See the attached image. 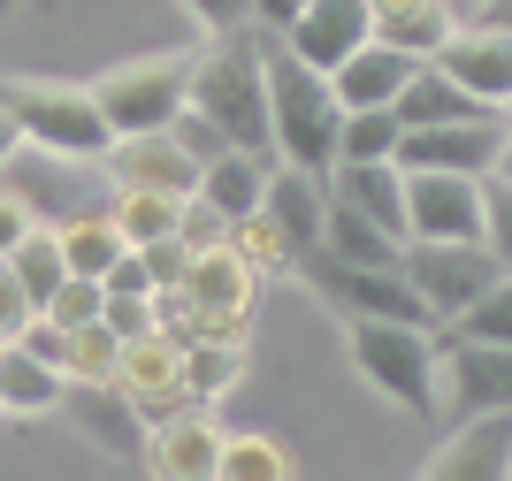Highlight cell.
Here are the masks:
<instances>
[{
	"label": "cell",
	"mask_w": 512,
	"mask_h": 481,
	"mask_svg": "<svg viewBox=\"0 0 512 481\" xmlns=\"http://www.w3.org/2000/svg\"><path fill=\"white\" fill-rule=\"evenodd\" d=\"M39 214H31V191H16V184H0V252L16 245L23 230H31Z\"/></svg>",
	"instance_id": "cell-43"
},
{
	"label": "cell",
	"mask_w": 512,
	"mask_h": 481,
	"mask_svg": "<svg viewBox=\"0 0 512 481\" xmlns=\"http://www.w3.org/2000/svg\"><path fill=\"white\" fill-rule=\"evenodd\" d=\"M176 291L192 298L199 336H245V329H253V306H260V268L222 237V245L192 252V268H184ZM199 336H192V344H199Z\"/></svg>",
	"instance_id": "cell-8"
},
{
	"label": "cell",
	"mask_w": 512,
	"mask_h": 481,
	"mask_svg": "<svg viewBox=\"0 0 512 481\" xmlns=\"http://www.w3.org/2000/svg\"><path fill=\"white\" fill-rule=\"evenodd\" d=\"M505 115H512V107H505Z\"/></svg>",
	"instance_id": "cell-50"
},
{
	"label": "cell",
	"mask_w": 512,
	"mask_h": 481,
	"mask_svg": "<svg viewBox=\"0 0 512 481\" xmlns=\"http://www.w3.org/2000/svg\"><path fill=\"white\" fill-rule=\"evenodd\" d=\"M169 138H176V146H184V153H192V161H214V153L230 146V138H222V130H214L207 115H199V107H176V123H169Z\"/></svg>",
	"instance_id": "cell-40"
},
{
	"label": "cell",
	"mask_w": 512,
	"mask_h": 481,
	"mask_svg": "<svg viewBox=\"0 0 512 481\" xmlns=\"http://www.w3.org/2000/svg\"><path fill=\"white\" fill-rule=\"evenodd\" d=\"M54 413L85 443H100L107 459H130V466L146 459V420L123 398V382H62V405H54Z\"/></svg>",
	"instance_id": "cell-14"
},
{
	"label": "cell",
	"mask_w": 512,
	"mask_h": 481,
	"mask_svg": "<svg viewBox=\"0 0 512 481\" xmlns=\"http://www.w3.org/2000/svg\"><path fill=\"white\" fill-rule=\"evenodd\" d=\"M230 146L268 153L276 161V130H268V69H260V31L237 23V31H214L192 54V100Z\"/></svg>",
	"instance_id": "cell-1"
},
{
	"label": "cell",
	"mask_w": 512,
	"mask_h": 481,
	"mask_svg": "<svg viewBox=\"0 0 512 481\" xmlns=\"http://www.w3.org/2000/svg\"><path fill=\"white\" fill-rule=\"evenodd\" d=\"M406 237H474L482 245V176L406 168Z\"/></svg>",
	"instance_id": "cell-10"
},
{
	"label": "cell",
	"mask_w": 512,
	"mask_h": 481,
	"mask_svg": "<svg viewBox=\"0 0 512 481\" xmlns=\"http://www.w3.org/2000/svg\"><path fill=\"white\" fill-rule=\"evenodd\" d=\"M398 107H344V130H337V161H398Z\"/></svg>",
	"instance_id": "cell-29"
},
{
	"label": "cell",
	"mask_w": 512,
	"mask_h": 481,
	"mask_svg": "<svg viewBox=\"0 0 512 481\" xmlns=\"http://www.w3.org/2000/svg\"><path fill=\"white\" fill-rule=\"evenodd\" d=\"M0 344H8V329H0Z\"/></svg>",
	"instance_id": "cell-49"
},
{
	"label": "cell",
	"mask_w": 512,
	"mask_h": 481,
	"mask_svg": "<svg viewBox=\"0 0 512 481\" xmlns=\"http://www.w3.org/2000/svg\"><path fill=\"white\" fill-rule=\"evenodd\" d=\"M8 8H16V0H0V16H8Z\"/></svg>",
	"instance_id": "cell-48"
},
{
	"label": "cell",
	"mask_w": 512,
	"mask_h": 481,
	"mask_svg": "<svg viewBox=\"0 0 512 481\" xmlns=\"http://www.w3.org/2000/svg\"><path fill=\"white\" fill-rule=\"evenodd\" d=\"M367 39H375V8H367V0H306L299 16L283 23V46H291L306 69H321V77Z\"/></svg>",
	"instance_id": "cell-16"
},
{
	"label": "cell",
	"mask_w": 512,
	"mask_h": 481,
	"mask_svg": "<svg viewBox=\"0 0 512 481\" xmlns=\"http://www.w3.org/2000/svg\"><path fill=\"white\" fill-rule=\"evenodd\" d=\"M54 237H62V260L69 275H107L115 260H123V230L107 222V214H69V222H54Z\"/></svg>",
	"instance_id": "cell-28"
},
{
	"label": "cell",
	"mask_w": 512,
	"mask_h": 481,
	"mask_svg": "<svg viewBox=\"0 0 512 481\" xmlns=\"http://www.w3.org/2000/svg\"><path fill=\"white\" fill-rule=\"evenodd\" d=\"M321 306H337L344 321L352 314H383V321H421V329H444V321L428 314V298L406 283V268H375V260H344V252L314 245L299 252V268H291Z\"/></svg>",
	"instance_id": "cell-5"
},
{
	"label": "cell",
	"mask_w": 512,
	"mask_h": 481,
	"mask_svg": "<svg viewBox=\"0 0 512 481\" xmlns=\"http://www.w3.org/2000/svg\"><path fill=\"white\" fill-rule=\"evenodd\" d=\"M299 8H306V0H253V23H260V31H283Z\"/></svg>",
	"instance_id": "cell-44"
},
{
	"label": "cell",
	"mask_w": 512,
	"mask_h": 481,
	"mask_svg": "<svg viewBox=\"0 0 512 481\" xmlns=\"http://www.w3.org/2000/svg\"><path fill=\"white\" fill-rule=\"evenodd\" d=\"M230 245L245 252V260H253L260 275H291V268H299V245H291V237H283V230H276V222H268L260 207L230 222Z\"/></svg>",
	"instance_id": "cell-33"
},
{
	"label": "cell",
	"mask_w": 512,
	"mask_h": 481,
	"mask_svg": "<svg viewBox=\"0 0 512 481\" xmlns=\"http://www.w3.org/2000/svg\"><path fill=\"white\" fill-rule=\"evenodd\" d=\"M299 474V451L276 436H222V474L214 481H291Z\"/></svg>",
	"instance_id": "cell-30"
},
{
	"label": "cell",
	"mask_w": 512,
	"mask_h": 481,
	"mask_svg": "<svg viewBox=\"0 0 512 481\" xmlns=\"http://www.w3.org/2000/svg\"><path fill=\"white\" fill-rule=\"evenodd\" d=\"M62 405V367H46L31 344H0V413H16V420H46Z\"/></svg>",
	"instance_id": "cell-24"
},
{
	"label": "cell",
	"mask_w": 512,
	"mask_h": 481,
	"mask_svg": "<svg viewBox=\"0 0 512 481\" xmlns=\"http://www.w3.org/2000/svg\"><path fill=\"white\" fill-rule=\"evenodd\" d=\"M421 474L428 481H505L512 474V405H497V413H459V428L428 451Z\"/></svg>",
	"instance_id": "cell-13"
},
{
	"label": "cell",
	"mask_w": 512,
	"mask_h": 481,
	"mask_svg": "<svg viewBox=\"0 0 512 481\" xmlns=\"http://www.w3.org/2000/svg\"><path fill=\"white\" fill-rule=\"evenodd\" d=\"M260 214H268L299 252H314L321 245V214H329V176H306V168L276 161L268 168V191H260Z\"/></svg>",
	"instance_id": "cell-20"
},
{
	"label": "cell",
	"mask_w": 512,
	"mask_h": 481,
	"mask_svg": "<svg viewBox=\"0 0 512 481\" xmlns=\"http://www.w3.org/2000/svg\"><path fill=\"white\" fill-rule=\"evenodd\" d=\"M184 16L199 23V31H237V23H253V0H184Z\"/></svg>",
	"instance_id": "cell-41"
},
{
	"label": "cell",
	"mask_w": 512,
	"mask_h": 481,
	"mask_svg": "<svg viewBox=\"0 0 512 481\" xmlns=\"http://www.w3.org/2000/svg\"><path fill=\"white\" fill-rule=\"evenodd\" d=\"M505 115H467V123H428L398 138V168H459V176H490L505 153Z\"/></svg>",
	"instance_id": "cell-12"
},
{
	"label": "cell",
	"mask_w": 512,
	"mask_h": 481,
	"mask_svg": "<svg viewBox=\"0 0 512 481\" xmlns=\"http://www.w3.org/2000/svg\"><path fill=\"white\" fill-rule=\"evenodd\" d=\"M138 466L161 481H214L222 474V428H214V413L207 405H176L169 420H153Z\"/></svg>",
	"instance_id": "cell-15"
},
{
	"label": "cell",
	"mask_w": 512,
	"mask_h": 481,
	"mask_svg": "<svg viewBox=\"0 0 512 481\" xmlns=\"http://www.w3.org/2000/svg\"><path fill=\"white\" fill-rule=\"evenodd\" d=\"M130 252L146 260L153 291H169V283H184V268H192V245H184V237H153V245H130Z\"/></svg>",
	"instance_id": "cell-37"
},
{
	"label": "cell",
	"mask_w": 512,
	"mask_h": 481,
	"mask_svg": "<svg viewBox=\"0 0 512 481\" xmlns=\"http://www.w3.org/2000/svg\"><path fill=\"white\" fill-rule=\"evenodd\" d=\"M444 390L459 413H497L512 405V344H474V336H451L444 329Z\"/></svg>",
	"instance_id": "cell-17"
},
{
	"label": "cell",
	"mask_w": 512,
	"mask_h": 481,
	"mask_svg": "<svg viewBox=\"0 0 512 481\" xmlns=\"http://www.w3.org/2000/svg\"><path fill=\"white\" fill-rule=\"evenodd\" d=\"M367 8H375V16H398V8H413V0H367Z\"/></svg>",
	"instance_id": "cell-46"
},
{
	"label": "cell",
	"mask_w": 512,
	"mask_h": 481,
	"mask_svg": "<svg viewBox=\"0 0 512 481\" xmlns=\"http://www.w3.org/2000/svg\"><path fill=\"white\" fill-rule=\"evenodd\" d=\"M16 153H23V130H16V115H8V107H0V168L16 161Z\"/></svg>",
	"instance_id": "cell-45"
},
{
	"label": "cell",
	"mask_w": 512,
	"mask_h": 481,
	"mask_svg": "<svg viewBox=\"0 0 512 481\" xmlns=\"http://www.w3.org/2000/svg\"><path fill=\"white\" fill-rule=\"evenodd\" d=\"M428 62L444 69L451 84H467L482 107H497V115L512 107V31H505V23H482V16L459 23V31L428 54Z\"/></svg>",
	"instance_id": "cell-11"
},
{
	"label": "cell",
	"mask_w": 512,
	"mask_h": 481,
	"mask_svg": "<svg viewBox=\"0 0 512 481\" xmlns=\"http://www.w3.org/2000/svg\"><path fill=\"white\" fill-rule=\"evenodd\" d=\"M31 314H39V306H31V291L16 283V268H8V252H0V329L16 336L23 321H31Z\"/></svg>",
	"instance_id": "cell-42"
},
{
	"label": "cell",
	"mask_w": 512,
	"mask_h": 481,
	"mask_svg": "<svg viewBox=\"0 0 512 481\" xmlns=\"http://www.w3.org/2000/svg\"><path fill=\"white\" fill-rule=\"evenodd\" d=\"M100 306H107V283H100V275H62V291L46 298L39 314L62 321V329H85V321H100Z\"/></svg>",
	"instance_id": "cell-35"
},
{
	"label": "cell",
	"mask_w": 512,
	"mask_h": 481,
	"mask_svg": "<svg viewBox=\"0 0 512 481\" xmlns=\"http://www.w3.org/2000/svg\"><path fill=\"white\" fill-rule=\"evenodd\" d=\"M268 168H276L268 153L222 146L214 161H199V184H192V191L207 199L214 214H230V222H237V214H253V207H260V191H268Z\"/></svg>",
	"instance_id": "cell-23"
},
{
	"label": "cell",
	"mask_w": 512,
	"mask_h": 481,
	"mask_svg": "<svg viewBox=\"0 0 512 481\" xmlns=\"http://www.w3.org/2000/svg\"><path fill=\"white\" fill-rule=\"evenodd\" d=\"M260 31V23H253ZM260 69H268V130H276V161L306 168V176H329L337 168V130H344V107L329 92L321 69H306L283 31H260Z\"/></svg>",
	"instance_id": "cell-2"
},
{
	"label": "cell",
	"mask_w": 512,
	"mask_h": 481,
	"mask_svg": "<svg viewBox=\"0 0 512 481\" xmlns=\"http://www.w3.org/2000/svg\"><path fill=\"white\" fill-rule=\"evenodd\" d=\"M329 199H344L352 214H367L383 237L406 245V168L398 161H337L329 168Z\"/></svg>",
	"instance_id": "cell-19"
},
{
	"label": "cell",
	"mask_w": 512,
	"mask_h": 481,
	"mask_svg": "<svg viewBox=\"0 0 512 481\" xmlns=\"http://www.w3.org/2000/svg\"><path fill=\"white\" fill-rule=\"evenodd\" d=\"M100 321H107L115 336H146V329H153V291H107Z\"/></svg>",
	"instance_id": "cell-39"
},
{
	"label": "cell",
	"mask_w": 512,
	"mask_h": 481,
	"mask_svg": "<svg viewBox=\"0 0 512 481\" xmlns=\"http://www.w3.org/2000/svg\"><path fill=\"white\" fill-rule=\"evenodd\" d=\"M451 31H459V23L444 16V0H413V8H398V16H375V39L406 46L413 62H428V54H436Z\"/></svg>",
	"instance_id": "cell-31"
},
{
	"label": "cell",
	"mask_w": 512,
	"mask_h": 481,
	"mask_svg": "<svg viewBox=\"0 0 512 481\" xmlns=\"http://www.w3.org/2000/svg\"><path fill=\"white\" fill-rule=\"evenodd\" d=\"M115 352H123V336L107 329V321H85V329H69L62 382H115Z\"/></svg>",
	"instance_id": "cell-34"
},
{
	"label": "cell",
	"mask_w": 512,
	"mask_h": 481,
	"mask_svg": "<svg viewBox=\"0 0 512 481\" xmlns=\"http://www.w3.org/2000/svg\"><path fill=\"white\" fill-rule=\"evenodd\" d=\"M237 375H245V336H199V344H184V390L199 405L230 398Z\"/></svg>",
	"instance_id": "cell-26"
},
{
	"label": "cell",
	"mask_w": 512,
	"mask_h": 481,
	"mask_svg": "<svg viewBox=\"0 0 512 481\" xmlns=\"http://www.w3.org/2000/svg\"><path fill=\"white\" fill-rule=\"evenodd\" d=\"M344 352H352V375L398 413L428 420L444 405V352H436V329H421V321L352 314L344 321Z\"/></svg>",
	"instance_id": "cell-3"
},
{
	"label": "cell",
	"mask_w": 512,
	"mask_h": 481,
	"mask_svg": "<svg viewBox=\"0 0 512 481\" xmlns=\"http://www.w3.org/2000/svg\"><path fill=\"white\" fill-rule=\"evenodd\" d=\"M100 168H107V184H138V191H184L199 184V161L184 146H176L169 130H130V138H115V146L100 153Z\"/></svg>",
	"instance_id": "cell-18"
},
{
	"label": "cell",
	"mask_w": 512,
	"mask_h": 481,
	"mask_svg": "<svg viewBox=\"0 0 512 481\" xmlns=\"http://www.w3.org/2000/svg\"><path fill=\"white\" fill-rule=\"evenodd\" d=\"M406 77H413V54H406V46L367 39V46H352V54L329 69V92H337V107H390Z\"/></svg>",
	"instance_id": "cell-21"
},
{
	"label": "cell",
	"mask_w": 512,
	"mask_h": 481,
	"mask_svg": "<svg viewBox=\"0 0 512 481\" xmlns=\"http://www.w3.org/2000/svg\"><path fill=\"white\" fill-rule=\"evenodd\" d=\"M115 382H123V398L138 405V420H169L176 405H199L192 390H184V344L161 329L146 336H123V352H115Z\"/></svg>",
	"instance_id": "cell-9"
},
{
	"label": "cell",
	"mask_w": 512,
	"mask_h": 481,
	"mask_svg": "<svg viewBox=\"0 0 512 481\" xmlns=\"http://www.w3.org/2000/svg\"><path fill=\"white\" fill-rule=\"evenodd\" d=\"M451 336H474V344H512V268L497 275L490 291H474L459 314L444 321Z\"/></svg>",
	"instance_id": "cell-32"
},
{
	"label": "cell",
	"mask_w": 512,
	"mask_h": 481,
	"mask_svg": "<svg viewBox=\"0 0 512 481\" xmlns=\"http://www.w3.org/2000/svg\"><path fill=\"white\" fill-rule=\"evenodd\" d=\"M482 245L512 268V176H482Z\"/></svg>",
	"instance_id": "cell-36"
},
{
	"label": "cell",
	"mask_w": 512,
	"mask_h": 481,
	"mask_svg": "<svg viewBox=\"0 0 512 481\" xmlns=\"http://www.w3.org/2000/svg\"><path fill=\"white\" fill-rule=\"evenodd\" d=\"M390 107H398V123H406V130H428V123H467V115H497V107L474 100L467 84H451L436 62H413V77L398 84V100H390Z\"/></svg>",
	"instance_id": "cell-22"
},
{
	"label": "cell",
	"mask_w": 512,
	"mask_h": 481,
	"mask_svg": "<svg viewBox=\"0 0 512 481\" xmlns=\"http://www.w3.org/2000/svg\"><path fill=\"white\" fill-rule=\"evenodd\" d=\"M92 100H100L107 130L130 138V130H169L176 107L192 100V54H138V62H115L107 77H92Z\"/></svg>",
	"instance_id": "cell-6"
},
{
	"label": "cell",
	"mask_w": 512,
	"mask_h": 481,
	"mask_svg": "<svg viewBox=\"0 0 512 481\" xmlns=\"http://www.w3.org/2000/svg\"><path fill=\"white\" fill-rule=\"evenodd\" d=\"M497 176H512V130H505V153H497Z\"/></svg>",
	"instance_id": "cell-47"
},
{
	"label": "cell",
	"mask_w": 512,
	"mask_h": 481,
	"mask_svg": "<svg viewBox=\"0 0 512 481\" xmlns=\"http://www.w3.org/2000/svg\"><path fill=\"white\" fill-rule=\"evenodd\" d=\"M176 237H184L192 252H207V245H222V237H230V214H214L207 199L192 191V199H184V214H176Z\"/></svg>",
	"instance_id": "cell-38"
},
{
	"label": "cell",
	"mask_w": 512,
	"mask_h": 481,
	"mask_svg": "<svg viewBox=\"0 0 512 481\" xmlns=\"http://www.w3.org/2000/svg\"><path fill=\"white\" fill-rule=\"evenodd\" d=\"M0 107L16 115L23 146L54 153V161H100L115 146L92 84H46V77H0Z\"/></svg>",
	"instance_id": "cell-4"
},
{
	"label": "cell",
	"mask_w": 512,
	"mask_h": 481,
	"mask_svg": "<svg viewBox=\"0 0 512 481\" xmlns=\"http://www.w3.org/2000/svg\"><path fill=\"white\" fill-rule=\"evenodd\" d=\"M8 268H16V283L31 291V306H46V298L62 291L69 260H62V237H54V222H31V230L8 245Z\"/></svg>",
	"instance_id": "cell-27"
},
{
	"label": "cell",
	"mask_w": 512,
	"mask_h": 481,
	"mask_svg": "<svg viewBox=\"0 0 512 481\" xmlns=\"http://www.w3.org/2000/svg\"><path fill=\"white\" fill-rule=\"evenodd\" d=\"M192 199V191H184ZM176 191H138V184H115L107 199V222L123 230V245H153V237H176V214H184Z\"/></svg>",
	"instance_id": "cell-25"
},
{
	"label": "cell",
	"mask_w": 512,
	"mask_h": 481,
	"mask_svg": "<svg viewBox=\"0 0 512 481\" xmlns=\"http://www.w3.org/2000/svg\"><path fill=\"white\" fill-rule=\"evenodd\" d=\"M398 268H406V283L428 298V314L451 321L474 291H490L497 275H505V260H497L490 245H474V237H406Z\"/></svg>",
	"instance_id": "cell-7"
}]
</instances>
